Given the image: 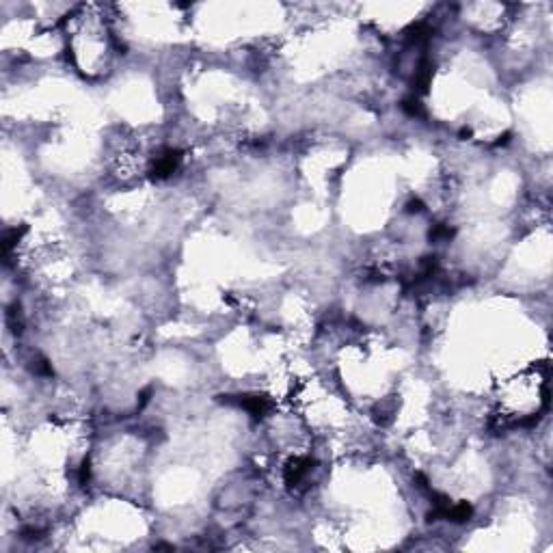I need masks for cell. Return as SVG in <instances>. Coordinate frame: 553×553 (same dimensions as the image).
I'll return each mask as SVG.
<instances>
[{
    "label": "cell",
    "instance_id": "6da1fadb",
    "mask_svg": "<svg viewBox=\"0 0 553 553\" xmlns=\"http://www.w3.org/2000/svg\"><path fill=\"white\" fill-rule=\"evenodd\" d=\"M402 108H404L406 113L411 115V117H419V115L424 113V108H421V102H419V99H415V98L404 99V102H402Z\"/></svg>",
    "mask_w": 553,
    "mask_h": 553
}]
</instances>
